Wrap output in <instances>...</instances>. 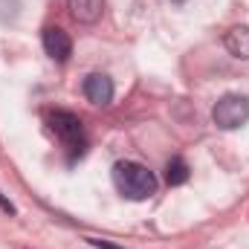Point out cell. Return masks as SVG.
<instances>
[{"label":"cell","mask_w":249,"mask_h":249,"mask_svg":"<svg viewBox=\"0 0 249 249\" xmlns=\"http://www.w3.org/2000/svg\"><path fill=\"white\" fill-rule=\"evenodd\" d=\"M70 12L78 23H96L105 12V0H70Z\"/></svg>","instance_id":"obj_6"},{"label":"cell","mask_w":249,"mask_h":249,"mask_svg":"<svg viewBox=\"0 0 249 249\" xmlns=\"http://www.w3.org/2000/svg\"><path fill=\"white\" fill-rule=\"evenodd\" d=\"M44 50H47V55L53 61L64 64L72 55V41H70V35L64 32L61 26H47L44 29Z\"/></svg>","instance_id":"obj_5"},{"label":"cell","mask_w":249,"mask_h":249,"mask_svg":"<svg viewBox=\"0 0 249 249\" xmlns=\"http://www.w3.org/2000/svg\"><path fill=\"white\" fill-rule=\"evenodd\" d=\"M212 122L220 130H238L241 124L249 122V99L241 93H226L217 99L212 107Z\"/></svg>","instance_id":"obj_2"},{"label":"cell","mask_w":249,"mask_h":249,"mask_svg":"<svg viewBox=\"0 0 249 249\" xmlns=\"http://www.w3.org/2000/svg\"><path fill=\"white\" fill-rule=\"evenodd\" d=\"M165 180H168V186H183L188 180V165H186V160H171L168 162V168H165Z\"/></svg>","instance_id":"obj_8"},{"label":"cell","mask_w":249,"mask_h":249,"mask_svg":"<svg viewBox=\"0 0 249 249\" xmlns=\"http://www.w3.org/2000/svg\"><path fill=\"white\" fill-rule=\"evenodd\" d=\"M0 209H3L6 214H15V206H12V203H9V200L3 197V194H0Z\"/></svg>","instance_id":"obj_10"},{"label":"cell","mask_w":249,"mask_h":249,"mask_svg":"<svg viewBox=\"0 0 249 249\" xmlns=\"http://www.w3.org/2000/svg\"><path fill=\"white\" fill-rule=\"evenodd\" d=\"M84 96L90 105L96 107H107L113 102V81L105 75V72H93L84 78Z\"/></svg>","instance_id":"obj_4"},{"label":"cell","mask_w":249,"mask_h":249,"mask_svg":"<svg viewBox=\"0 0 249 249\" xmlns=\"http://www.w3.org/2000/svg\"><path fill=\"white\" fill-rule=\"evenodd\" d=\"M113 186L127 200H148L157 191V177L139 162H116L113 165Z\"/></svg>","instance_id":"obj_1"},{"label":"cell","mask_w":249,"mask_h":249,"mask_svg":"<svg viewBox=\"0 0 249 249\" xmlns=\"http://www.w3.org/2000/svg\"><path fill=\"white\" fill-rule=\"evenodd\" d=\"M177 3H183V0H177Z\"/></svg>","instance_id":"obj_11"},{"label":"cell","mask_w":249,"mask_h":249,"mask_svg":"<svg viewBox=\"0 0 249 249\" xmlns=\"http://www.w3.org/2000/svg\"><path fill=\"white\" fill-rule=\"evenodd\" d=\"M50 124L61 136V142H67L70 148H78L81 151V145H84V127H81V119L78 116H72L67 110H55V113H50Z\"/></svg>","instance_id":"obj_3"},{"label":"cell","mask_w":249,"mask_h":249,"mask_svg":"<svg viewBox=\"0 0 249 249\" xmlns=\"http://www.w3.org/2000/svg\"><path fill=\"white\" fill-rule=\"evenodd\" d=\"M90 244L99 249H122V247H113V244H107V241H99V238H90Z\"/></svg>","instance_id":"obj_9"},{"label":"cell","mask_w":249,"mask_h":249,"mask_svg":"<svg viewBox=\"0 0 249 249\" xmlns=\"http://www.w3.org/2000/svg\"><path fill=\"white\" fill-rule=\"evenodd\" d=\"M226 50L235 58H249V26H235L226 32Z\"/></svg>","instance_id":"obj_7"}]
</instances>
